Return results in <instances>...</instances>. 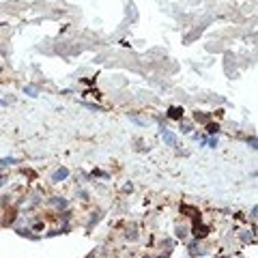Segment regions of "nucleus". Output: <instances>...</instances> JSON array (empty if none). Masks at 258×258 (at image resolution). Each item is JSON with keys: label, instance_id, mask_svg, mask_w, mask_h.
<instances>
[{"label": "nucleus", "instance_id": "1", "mask_svg": "<svg viewBox=\"0 0 258 258\" xmlns=\"http://www.w3.org/2000/svg\"><path fill=\"white\" fill-rule=\"evenodd\" d=\"M161 138H163V142H166L168 146H177V136H174L172 131H168L163 125H161Z\"/></svg>", "mask_w": 258, "mask_h": 258}, {"label": "nucleus", "instance_id": "2", "mask_svg": "<svg viewBox=\"0 0 258 258\" xmlns=\"http://www.w3.org/2000/svg\"><path fill=\"white\" fill-rule=\"evenodd\" d=\"M183 112H185L183 108H179V106H172V108L168 110V116H170V118H174V120H181V118H183Z\"/></svg>", "mask_w": 258, "mask_h": 258}, {"label": "nucleus", "instance_id": "3", "mask_svg": "<svg viewBox=\"0 0 258 258\" xmlns=\"http://www.w3.org/2000/svg\"><path fill=\"white\" fill-rule=\"evenodd\" d=\"M67 177H69V170H67V168H60V170H56V172H54L52 181H54V183H60V181H65Z\"/></svg>", "mask_w": 258, "mask_h": 258}, {"label": "nucleus", "instance_id": "4", "mask_svg": "<svg viewBox=\"0 0 258 258\" xmlns=\"http://www.w3.org/2000/svg\"><path fill=\"white\" fill-rule=\"evenodd\" d=\"M194 234H196V239H202V237H207V234H209V228L202 226V224H200V226L196 224V226H194Z\"/></svg>", "mask_w": 258, "mask_h": 258}, {"label": "nucleus", "instance_id": "5", "mask_svg": "<svg viewBox=\"0 0 258 258\" xmlns=\"http://www.w3.org/2000/svg\"><path fill=\"white\" fill-rule=\"evenodd\" d=\"M207 131H209V134H217V131H219V125H217V123H215V125L209 123V125H207Z\"/></svg>", "mask_w": 258, "mask_h": 258}, {"label": "nucleus", "instance_id": "6", "mask_svg": "<svg viewBox=\"0 0 258 258\" xmlns=\"http://www.w3.org/2000/svg\"><path fill=\"white\" fill-rule=\"evenodd\" d=\"M26 95H30V97H39V95H37V88H35V86H26Z\"/></svg>", "mask_w": 258, "mask_h": 258}, {"label": "nucleus", "instance_id": "7", "mask_svg": "<svg viewBox=\"0 0 258 258\" xmlns=\"http://www.w3.org/2000/svg\"><path fill=\"white\" fill-rule=\"evenodd\" d=\"M11 163H15V159H13V157H9V159H0V166H11Z\"/></svg>", "mask_w": 258, "mask_h": 258}, {"label": "nucleus", "instance_id": "8", "mask_svg": "<svg viewBox=\"0 0 258 258\" xmlns=\"http://www.w3.org/2000/svg\"><path fill=\"white\" fill-rule=\"evenodd\" d=\"M177 234H179V237H181V239H183V237H185V234H187V230H185L183 226H179V228H177Z\"/></svg>", "mask_w": 258, "mask_h": 258}, {"label": "nucleus", "instance_id": "9", "mask_svg": "<svg viewBox=\"0 0 258 258\" xmlns=\"http://www.w3.org/2000/svg\"><path fill=\"white\" fill-rule=\"evenodd\" d=\"M86 95H90V97H97V99H99V97H101V92H99V90H86Z\"/></svg>", "mask_w": 258, "mask_h": 258}, {"label": "nucleus", "instance_id": "10", "mask_svg": "<svg viewBox=\"0 0 258 258\" xmlns=\"http://www.w3.org/2000/svg\"><path fill=\"white\" fill-rule=\"evenodd\" d=\"M209 144H211V149H215V146H217V138H211V140H209Z\"/></svg>", "mask_w": 258, "mask_h": 258}, {"label": "nucleus", "instance_id": "11", "mask_svg": "<svg viewBox=\"0 0 258 258\" xmlns=\"http://www.w3.org/2000/svg\"><path fill=\"white\" fill-rule=\"evenodd\" d=\"M248 144L252 146V149H256V138H250V140H248Z\"/></svg>", "mask_w": 258, "mask_h": 258}]
</instances>
